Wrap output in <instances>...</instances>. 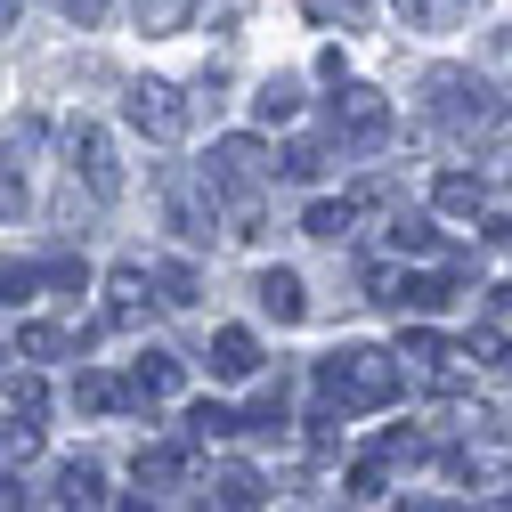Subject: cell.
Here are the masks:
<instances>
[{"instance_id":"cell-1","label":"cell","mask_w":512,"mask_h":512,"mask_svg":"<svg viewBox=\"0 0 512 512\" xmlns=\"http://www.w3.org/2000/svg\"><path fill=\"white\" fill-rule=\"evenodd\" d=\"M317 399L334 415H374L399 399V350H374V342H350L317 366Z\"/></svg>"},{"instance_id":"cell-2","label":"cell","mask_w":512,"mask_h":512,"mask_svg":"<svg viewBox=\"0 0 512 512\" xmlns=\"http://www.w3.org/2000/svg\"><path fill=\"white\" fill-rule=\"evenodd\" d=\"M423 114H431V131L472 139V147L504 131V98H496L480 74H464V66H439V74L423 82Z\"/></svg>"},{"instance_id":"cell-3","label":"cell","mask_w":512,"mask_h":512,"mask_svg":"<svg viewBox=\"0 0 512 512\" xmlns=\"http://www.w3.org/2000/svg\"><path fill=\"white\" fill-rule=\"evenodd\" d=\"M269 147L252 139V131H228V139H212V155H204V187L220 204H261V187H269Z\"/></svg>"},{"instance_id":"cell-4","label":"cell","mask_w":512,"mask_h":512,"mask_svg":"<svg viewBox=\"0 0 512 512\" xmlns=\"http://www.w3.org/2000/svg\"><path fill=\"white\" fill-rule=\"evenodd\" d=\"M155 196H163V220H171V236L179 244H212L220 236V196H212V187H204V171H163L155 179Z\"/></svg>"},{"instance_id":"cell-5","label":"cell","mask_w":512,"mask_h":512,"mask_svg":"<svg viewBox=\"0 0 512 512\" xmlns=\"http://www.w3.org/2000/svg\"><path fill=\"white\" fill-rule=\"evenodd\" d=\"M122 114H131V131H147L155 147H179L187 139V90H171V82H131V98H122Z\"/></svg>"},{"instance_id":"cell-6","label":"cell","mask_w":512,"mask_h":512,"mask_svg":"<svg viewBox=\"0 0 512 512\" xmlns=\"http://www.w3.org/2000/svg\"><path fill=\"white\" fill-rule=\"evenodd\" d=\"M66 163H74V179L90 187L98 204L122 196V155H114V139L98 131V122H66Z\"/></svg>"},{"instance_id":"cell-7","label":"cell","mask_w":512,"mask_h":512,"mask_svg":"<svg viewBox=\"0 0 512 512\" xmlns=\"http://www.w3.org/2000/svg\"><path fill=\"white\" fill-rule=\"evenodd\" d=\"M334 131L350 147H382L391 139V98L366 90V82H334Z\"/></svg>"},{"instance_id":"cell-8","label":"cell","mask_w":512,"mask_h":512,"mask_svg":"<svg viewBox=\"0 0 512 512\" xmlns=\"http://www.w3.org/2000/svg\"><path fill=\"white\" fill-rule=\"evenodd\" d=\"M179 391H187V366H179L171 350H139L131 374H122V407H163V399H179Z\"/></svg>"},{"instance_id":"cell-9","label":"cell","mask_w":512,"mask_h":512,"mask_svg":"<svg viewBox=\"0 0 512 512\" xmlns=\"http://www.w3.org/2000/svg\"><path fill=\"white\" fill-rule=\"evenodd\" d=\"M187 472H196V439H155V447L131 456V480H139L147 496H171Z\"/></svg>"},{"instance_id":"cell-10","label":"cell","mask_w":512,"mask_h":512,"mask_svg":"<svg viewBox=\"0 0 512 512\" xmlns=\"http://www.w3.org/2000/svg\"><path fill=\"white\" fill-rule=\"evenodd\" d=\"M252 301H261V309L277 317V326H301V317H309V285H301L293 269H261V285H252Z\"/></svg>"},{"instance_id":"cell-11","label":"cell","mask_w":512,"mask_h":512,"mask_svg":"<svg viewBox=\"0 0 512 512\" xmlns=\"http://www.w3.org/2000/svg\"><path fill=\"white\" fill-rule=\"evenodd\" d=\"M147 293H155L147 269H139V261H122V269L106 277V326H139V317H147Z\"/></svg>"},{"instance_id":"cell-12","label":"cell","mask_w":512,"mask_h":512,"mask_svg":"<svg viewBox=\"0 0 512 512\" xmlns=\"http://www.w3.org/2000/svg\"><path fill=\"white\" fill-rule=\"evenodd\" d=\"M431 204H439V212H456V220H480V212H488V179H480V171H439Z\"/></svg>"},{"instance_id":"cell-13","label":"cell","mask_w":512,"mask_h":512,"mask_svg":"<svg viewBox=\"0 0 512 512\" xmlns=\"http://www.w3.org/2000/svg\"><path fill=\"white\" fill-rule=\"evenodd\" d=\"M212 374L252 382V374H261V342H252L244 326H220V334H212Z\"/></svg>"},{"instance_id":"cell-14","label":"cell","mask_w":512,"mask_h":512,"mask_svg":"<svg viewBox=\"0 0 512 512\" xmlns=\"http://www.w3.org/2000/svg\"><path fill=\"white\" fill-rule=\"evenodd\" d=\"M212 504H228V512H252V504H269V480L252 472V464H220V472H212Z\"/></svg>"},{"instance_id":"cell-15","label":"cell","mask_w":512,"mask_h":512,"mask_svg":"<svg viewBox=\"0 0 512 512\" xmlns=\"http://www.w3.org/2000/svg\"><path fill=\"white\" fill-rule=\"evenodd\" d=\"M0 407H9V423H41V415H49V391H41V374H33V366L0 374Z\"/></svg>"},{"instance_id":"cell-16","label":"cell","mask_w":512,"mask_h":512,"mask_svg":"<svg viewBox=\"0 0 512 512\" xmlns=\"http://www.w3.org/2000/svg\"><path fill=\"white\" fill-rule=\"evenodd\" d=\"M464 488H480V504H512V464H488V456H447Z\"/></svg>"},{"instance_id":"cell-17","label":"cell","mask_w":512,"mask_h":512,"mask_svg":"<svg viewBox=\"0 0 512 512\" xmlns=\"http://www.w3.org/2000/svg\"><path fill=\"white\" fill-rule=\"evenodd\" d=\"M139 33L147 41H171V33H187V17H196V0H139Z\"/></svg>"},{"instance_id":"cell-18","label":"cell","mask_w":512,"mask_h":512,"mask_svg":"<svg viewBox=\"0 0 512 512\" xmlns=\"http://www.w3.org/2000/svg\"><path fill=\"white\" fill-rule=\"evenodd\" d=\"M147 285L163 293V309H196V293H204L187 261H155V269H147Z\"/></svg>"},{"instance_id":"cell-19","label":"cell","mask_w":512,"mask_h":512,"mask_svg":"<svg viewBox=\"0 0 512 512\" xmlns=\"http://www.w3.org/2000/svg\"><path fill=\"white\" fill-rule=\"evenodd\" d=\"M399 309H423V317L456 309V277H407V285H399Z\"/></svg>"},{"instance_id":"cell-20","label":"cell","mask_w":512,"mask_h":512,"mask_svg":"<svg viewBox=\"0 0 512 512\" xmlns=\"http://www.w3.org/2000/svg\"><path fill=\"white\" fill-rule=\"evenodd\" d=\"M74 350H82V342H74L66 326H17V358H41V366H49V358H74Z\"/></svg>"},{"instance_id":"cell-21","label":"cell","mask_w":512,"mask_h":512,"mask_svg":"<svg viewBox=\"0 0 512 512\" xmlns=\"http://www.w3.org/2000/svg\"><path fill=\"white\" fill-rule=\"evenodd\" d=\"M57 504H106V472L98 464H66L57 472Z\"/></svg>"},{"instance_id":"cell-22","label":"cell","mask_w":512,"mask_h":512,"mask_svg":"<svg viewBox=\"0 0 512 512\" xmlns=\"http://www.w3.org/2000/svg\"><path fill=\"white\" fill-rule=\"evenodd\" d=\"M391 252H439L431 212H391Z\"/></svg>"},{"instance_id":"cell-23","label":"cell","mask_w":512,"mask_h":512,"mask_svg":"<svg viewBox=\"0 0 512 512\" xmlns=\"http://www.w3.org/2000/svg\"><path fill=\"white\" fill-rule=\"evenodd\" d=\"M301 228H309L317 244H342V236H350V204H334V196H317V204L301 212Z\"/></svg>"},{"instance_id":"cell-24","label":"cell","mask_w":512,"mask_h":512,"mask_svg":"<svg viewBox=\"0 0 512 512\" xmlns=\"http://www.w3.org/2000/svg\"><path fill=\"white\" fill-rule=\"evenodd\" d=\"M187 439H196V447H212V439H236V415H228L220 399H204V407H187Z\"/></svg>"},{"instance_id":"cell-25","label":"cell","mask_w":512,"mask_h":512,"mask_svg":"<svg viewBox=\"0 0 512 512\" xmlns=\"http://www.w3.org/2000/svg\"><path fill=\"white\" fill-rule=\"evenodd\" d=\"M252 114H261V122H293V114H301V82H285V74H277V82H261Z\"/></svg>"},{"instance_id":"cell-26","label":"cell","mask_w":512,"mask_h":512,"mask_svg":"<svg viewBox=\"0 0 512 512\" xmlns=\"http://www.w3.org/2000/svg\"><path fill=\"white\" fill-rule=\"evenodd\" d=\"M74 407H90V415L122 407V382H114V374H82V382H74Z\"/></svg>"},{"instance_id":"cell-27","label":"cell","mask_w":512,"mask_h":512,"mask_svg":"<svg viewBox=\"0 0 512 512\" xmlns=\"http://www.w3.org/2000/svg\"><path fill=\"white\" fill-rule=\"evenodd\" d=\"M301 9H309V25H366L374 0H301Z\"/></svg>"},{"instance_id":"cell-28","label":"cell","mask_w":512,"mask_h":512,"mask_svg":"<svg viewBox=\"0 0 512 512\" xmlns=\"http://www.w3.org/2000/svg\"><path fill=\"white\" fill-rule=\"evenodd\" d=\"M25 212V171H17V155L0 147V220H17Z\"/></svg>"},{"instance_id":"cell-29","label":"cell","mask_w":512,"mask_h":512,"mask_svg":"<svg viewBox=\"0 0 512 512\" xmlns=\"http://www.w3.org/2000/svg\"><path fill=\"white\" fill-rule=\"evenodd\" d=\"M285 179H326V147H317V139H293V147H285Z\"/></svg>"},{"instance_id":"cell-30","label":"cell","mask_w":512,"mask_h":512,"mask_svg":"<svg viewBox=\"0 0 512 512\" xmlns=\"http://www.w3.org/2000/svg\"><path fill=\"white\" fill-rule=\"evenodd\" d=\"M33 293H41V269H25V261L0 269V301H33Z\"/></svg>"},{"instance_id":"cell-31","label":"cell","mask_w":512,"mask_h":512,"mask_svg":"<svg viewBox=\"0 0 512 512\" xmlns=\"http://www.w3.org/2000/svg\"><path fill=\"white\" fill-rule=\"evenodd\" d=\"M464 350H472L480 366H504V358H512V342H504L496 326H472V342H464Z\"/></svg>"},{"instance_id":"cell-32","label":"cell","mask_w":512,"mask_h":512,"mask_svg":"<svg viewBox=\"0 0 512 512\" xmlns=\"http://www.w3.org/2000/svg\"><path fill=\"white\" fill-rule=\"evenodd\" d=\"M399 17L407 25H447V17H456V0H399Z\"/></svg>"},{"instance_id":"cell-33","label":"cell","mask_w":512,"mask_h":512,"mask_svg":"<svg viewBox=\"0 0 512 512\" xmlns=\"http://www.w3.org/2000/svg\"><path fill=\"white\" fill-rule=\"evenodd\" d=\"M399 285H407V269H391V261L366 269V293H374V301H399Z\"/></svg>"},{"instance_id":"cell-34","label":"cell","mask_w":512,"mask_h":512,"mask_svg":"<svg viewBox=\"0 0 512 512\" xmlns=\"http://www.w3.org/2000/svg\"><path fill=\"white\" fill-rule=\"evenodd\" d=\"M41 285H57V293H82V261H49V269H41Z\"/></svg>"},{"instance_id":"cell-35","label":"cell","mask_w":512,"mask_h":512,"mask_svg":"<svg viewBox=\"0 0 512 512\" xmlns=\"http://www.w3.org/2000/svg\"><path fill=\"white\" fill-rule=\"evenodd\" d=\"M57 9H66L74 25H106V9H114V0H57Z\"/></svg>"},{"instance_id":"cell-36","label":"cell","mask_w":512,"mask_h":512,"mask_svg":"<svg viewBox=\"0 0 512 512\" xmlns=\"http://www.w3.org/2000/svg\"><path fill=\"white\" fill-rule=\"evenodd\" d=\"M480 244H512V220L504 212H480Z\"/></svg>"},{"instance_id":"cell-37","label":"cell","mask_w":512,"mask_h":512,"mask_svg":"<svg viewBox=\"0 0 512 512\" xmlns=\"http://www.w3.org/2000/svg\"><path fill=\"white\" fill-rule=\"evenodd\" d=\"M350 488L358 496H382V464H350Z\"/></svg>"},{"instance_id":"cell-38","label":"cell","mask_w":512,"mask_h":512,"mask_svg":"<svg viewBox=\"0 0 512 512\" xmlns=\"http://www.w3.org/2000/svg\"><path fill=\"white\" fill-rule=\"evenodd\" d=\"M9 25H17V0H0V33H9Z\"/></svg>"},{"instance_id":"cell-39","label":"cell","mask_w":512,"mask_h":512,"mask_svg":"<svg viewBox=\"0 0 512 512\" xmlns=\"http://www.w3.org/2000/svg\"><path fill=\"white\" fill-rule=\"evenodd\" d=\"M496 309H512V285H504V293H496Z\"/></svg>"},{"instance_id":"cell-40","label":"cell","mask_w":512,"mask_h":512,"mask_svg":"<svg viewBox=\"0 0 512 512\" xmlns=\"http://www.w3.org/2000/svg\"><path fill=\"white\" fill-rule=\"evenodd\" d=\"M496 41H504V57H512V33H496Z\"/></svg>"}]
</instances>
